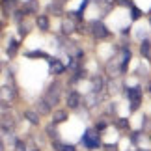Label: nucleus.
<instances>
[{
	"instance_id": "f257e3e1",
	"label": "nucleus",
	"mask_w": 151,
	"mask_h": 151,
	"mask_svg": "<svg viewBox=\"0 0 151 151\" xmlns=\"http://www.w3.org/2000/svg\"><path fill=\"white\" fill-rule=\"evenodd\" d=\"M90 30H91V36L97 37V39H106V37L110 36L108 30H106V26H104L101 21H95L93 24L90 26Z\"/></svg>"
},
{
	"instance_id": "f03ea898",
	"label": "nucleus",
	"mask_w": 151,
	"mask_h": 151,
	"mask_svg": "<svg viewBox=\"0 0 151 151\" xmlns=\"http://www.w3.org/2000/svg\"><path fill=\"white\" fill-rule=\"evenodd\" d=\"M50 104H56L58 101H60V84H50V88L47 91V97H45Z\"/></svg>"
},
{
	"instance_id": "7ed1b4c3",
	"label": "nucleus",
	"mask_w": 151,
	"mask_h": 151,
	"mask_svg": "<svg viewBox=\"0 0 151 151\" xmlns=\"http://www.w3.org/2000/svg\"><path fill=\"white\" fill-rule=\"evenodd\" d=\"M82 142L86 144L88 147H97L99 146V136H97V132L95 131H86V134H84V138H82Z\"/></svg>"
},
{
	"instance_id": "20e7f679",
	"label": "nucleus",
	"mask_w": 151,
	"mask_h": 151,
	"mask_svg": "<svg viewBox=\"0 0 151 151\" xmlns=\"http://www.w3.org/2000/svg\"><path fill=\"white\" fill-rule=\"evenodd\" d=\"M36 110L39 112V116H49L50 110H52V104L43 97V99H37L36 101Z\"/></svg>"
},
{
	"instance_id": "39448f33",
	"label": "nucleus",
	"mask_w": 151,
	"mask_h": 151,
	"mask_svg": "<svg viewBox=\"0 0 151 151\" xmlns=\"http://www.w3.org/2000/svg\"><path fill=\"white\" fill-rule=\"evenodd\" d=\"M65 103H67L69 108H78L80 106V93H78V91H69Z\"/></svg>"
},
{
	"instance_id": "423d86ee",
	"label": "nucleus",
	"mask_w": 151,
	"mask_h": 151,
	"mask_svg": "<svg viewBox=\"0 0 151 151\" xmlns=\"http://www.w3.org/2000/svg\"><path fill=\"white\" fill-rule=\"evenodd\" d=\"M24 118L30 121L32 125H39V112L37 110H24Z\"/></svg>"
},
{
	"instance_id": "0eeeda50",
	"label": "nucleus",
	"mask_w": 151,
	"mask_h": 151,
	"mask_svg": "<svg viewBox=\"0 0 151 151\" xmlns=\"http://www.w3.org/2000/svg\"><path fill=\"white\" fill-rule=\"evenodd\" d=\"M50 71L54 73V75H60V73L65 71V65H63L60 60H52V62H50Z\"/></svg>"
},
{
	"instance_id": "6e6552de",
	"label": "nucleus",
	"mask_w": 151,
	"mask_h": 151,
	"mask_svg": "<svg viewBox=\"0 0 151 151\" xmlns=\"http://www.w3.org/2000/svg\"><path fill=\"white\" fill-rule=\"evenodd\" d=\"M129 99L132 101V108H136L138 103H140V90H138V88L129 90Z\"/></svg>"
},
{
	"instance_id": "1a4fd4ad",
	"label": "nucleus",
	"mask_w": 151,
	"mask_h": 151,
	"mask_svg": "<svg viewBox=\"0 0 151 151\" xmlns=\"http://www.w3.org/2000/svg\"><path fill=\"white\" fill-rule=\"evenodd\" d=\"M67 119V112L65 110H54V116H52V123H62V121Z\"/></svg>"
},
{
	"instance_id": "9d476101",
	"label": "nucleus",
	"mask_w": 151,
	"mask_h": 151,
	"mask_svg": "<svg viewBox=\"0 0 151 151\" xmlns=\"http://www.w3.org/2000/svg\"><path fill=\"white\" fill-rule=\"evenodd\" d=\"M62 32L65 34V36H69V34H73V32H75V22H73L71 19L63 21V22H62Z\"/></svg>"
},
{
	"instance_id": "9b49d317",
	"label": "nucleus",
	"mask_w": 151,
	"mask_h": 151,
	"mask_svg": "<svg viewBox=\"0 0 151 151\" xmlns=\"http://www.w3.org/2000/svg\"><path fill=\"white\" fill-rule=\"evenodd\" d=\"M52 146H54V149H56V151H77V149H75V146H71V144L52 142Z\"/></svg>"
},
{
	"instance_id": "f8f14e48",
	"label": "nucleus",
	"mask_w": 151,
	"mask_h": 151,
	"mask_svg": "<svg viewBox=\"0 0 151 151\" xmlns=\"http://www.w3.org/2000/svg\"><path fill=\"white\" fill-rule=\"evenodd\" d=\"M140 52H142V56H146V58H149V54H151V43L147 41V39H144V41H142V47H140Z\"/></svg>"
},
{
	"instance_id": "ddd939ff",
	"label": "nucleus",
	"mask_w": 151,
	"mask_h": 151,
	"mask_svg": "<svg viewBox=\"0 0 151 151\" xmlns=\"http://www.w3.org/2000/svg\"><path fill=\"white\" fill-rule=\"evenodd\" d=\"M36 22H37V26L41 28V30H49V17H45V15H39Z\"/></svg>"
},
{
	"instance_id": "4468645a",
	"label": "nucleus",
	"mask_w": 151,
	"mask_h": 151,
	"mask_svg": "<svg viewBox=\"0 0 151 151\" xmlns=\"http://www.w3.org/2000/svg\"><path fill=\"white\" fill-rule=\"evenodd\" d=\"M91 84H93V93H97V91H101V90H103V84H104V82H103V78H101V77H95Z\"/></svg>"
},
{
	"instance_id": "2eb2a0df",
	"label": "nucleus",
	"mask_w": 151,
	"mask_h": 151,
	"mask_svg": "<svg viewBox=\"0 0 151 151\" xmlns=\"http://www.w3.org/2000/svg\"><path fill=\"white\" fill-rule=\"evenodd\" d=\"M2 6H4V11H13L15 6H17V0H2Z\"/></svg>"
},
{
	"instance_id": "dca6fc26",
	"label": "nucleus",
	"mask_w": 151,
	"mask_h": 151,
	"mask_svg": "<svg viewBox=\"0 0 151 151\" xmlns=\"http://www.w3.org/2000/svg\"><path fill=\"white\" fill-rule=\"evenodd\" d=\"M24 13H26L24 9H15V11H13V19H15V22H21V19L24 17Z\"/></svg>"
},
{
	"instance_id": "f3484780",
	"label": "nucleus",
	"mask_w": 151,
	"mask_h": 151,
	"mask_svg": "<svg viewBox=\"0 0 151 151\" xmlns=\"http://www.w3.org/2000/svg\"><path fill=\"white\" fill-rule=\"evenodd\" d=\"M15 52H17V43L11 41V43L8 45V54H9V56H15Z\"/></svg>"
},
{
	"instance_id": "a211bd4d",
	"label": "nucleus",
	"mask_w": 151,
	"mask_h": 151,
	"mask_svg": "<svg viewBox=\"0 0 151 151\" xmlns=\"http://www.w3.org/2000/svg\"><path fill=\"white\" fill-rule=\"evenodd\" d=\"M15 151H26V144L22 140H15Z\"/></svg>"
},
{
	"instance_id": "6ab92c4d",
	"label": "nucleus",
	"mask_w": 151,
	"mask_h": 151,
	"mask_svg": "<svg viewBox=\"0 0 151 151\" xmlns=\"http://www.w3.org/2000/svg\"><path fill=\"white\" fill-rule=\"evenodd\" d=\"M52 125H54V123H52ZM52 125H50V127H47V132H49L50 136H56V131L52 129Z\"/></svg>"
},
{
	"instance_id": "aec40b11",
	"label": "nucleus",
	"mask_w": 151,
	"mask_h": 151,
	"mask_svg": "<svg viewBox=\"0 0 151 151\" xmlns=\"http://www.w3.org/2000/svg\"><path fill=\"white\" fill-rule=\"evenodd\" d=\"M118 127H121V129H123V127H127V119H119V121H118Z\"/></svg>"
},
{
	"instance_id": "412c9836",
	"label": "nucleus",
	"mask_w": 151,
	"mask_h": 151,
	"mask_svg": "<svg viewBox=\"0 0 151 151\" xmlns=\"http://www.w3.org/2000/svg\"><path fill=\"white\" fill-rule=\"evenodd\" d=\"M32 151H39V149H32Z\"/></svg>"
}]
</instances>
